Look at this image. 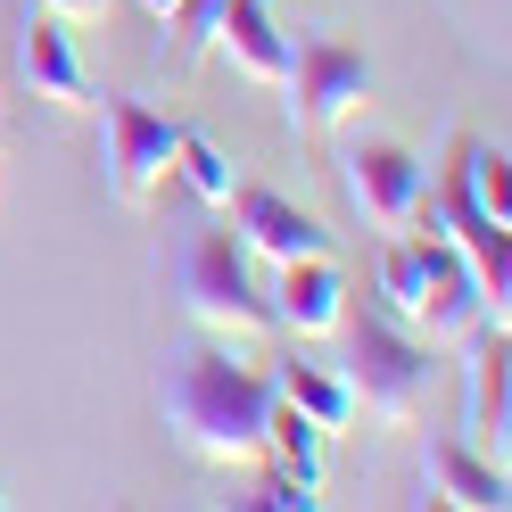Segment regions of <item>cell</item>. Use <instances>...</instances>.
Returning a JSON list of instances; mask_svg holds the SVG:
<instances>
[{
	"instance_id": "6da1fadb",
	"label": "cell",
	"mask_w": 512,
	"mask_h": 512,
	"mask_svg": "<svg viewBox=\"0 0 512 512\" xmlns=\"http://www.w3.org/2000/svg\"><path fill=\"white\" fill-rule=\"evenodd\" d=\"M157 405H166V430L199 463H256L265 455L273 372H256L232 339H190L174 347L166 380H157Z\"/></svg>"
},
{
	"instance_id": "7a4b0ae2",
	"label": "cell",
	"mask_w": 512,
	"mask_h": 512,
	"mask_svg": "<svg viewBox=\"0 0 512 512\" xmlns=\"http://www.w3.org/2000/svg\"><path fill=\"white\" fill-rule=\"evenodd\" d=\"M174 298L190 323H207L215 339H265L273 331V298L256 281V256L240 248L232 223H190L174 248Z\"/></svg>"
},
{
	"instance_id": "3957f363",
	"label": "cell",
	"mask_w": 512,
	"mask_h": 512,
	"mask_svg": "<svg viewBox=\"0 0 512 512\" xmlns=\"http://www.w3.org/2000/svg\"><path fill=\"white\" fill-rule=\"evenodd\" d=\"M339 331H347V389H356V405H372L380 422H413L438 389L430 339L397 331L389 314H364V323H339Z\"/></svg>"
},
{
	"instance_id": "277c9868",
	"label": "cell",
	"mask_w": 512,
	"mask_h": 512,
	"mask_svg": "<svg viewBox=\"0 0 512 512\" xmlns=\"http://www.w3.org/2000/svg\"><path fill=\"white\" fill-rule=\"evenodd\" d=\"M281 91H290V124L298 133H331L339 116H356L372 100V58L347 50L339 34H306V42H290Z\"/></svg>"
},
{
	"instance_id": "5b68a950",
	"label": "cell",
	"mask_w": 512,
	"mask_h": 512,
	"mask_svg": "<svg viewBox=\"0 0 512 512\" xmlns=\"http://www.w3.org/2000/svg\"><path fill=\"white\" fill-rule=\"evenodd\" d=\"M339 166H347V199H356V215L372 223V232H405V223L430 207V166H422V149H405V141H389V133L356 141Z\"/></svg>"
},
{
	"instance_id": "8992f818",
	"label": "cell",
	"mask_w": 512,
	"mask_h": 512,
	"mask_svg": "<svg viewBox=\"0 0 512 512\" xmlns=\"http://www.w3.org/2000/svg\"><path fill=\"white\" fill-rule=\"evenodd\" d=\"M91 108H100V124H108V190H116V207H149L157 182L174 174L182 124L141 108V100H91Z\"/></svg>"
},
{
	"instance_id": "52a82bcc",
	"label": "cell",
	"mask_w": 512,
	"mask_h": 512,
	"mask_svg": "<svg viewBox=\"0 0 512 512\" xmlns=\"http://www.w3.org/2000/svg\"><path fill=\"white\" fill-rule=\"evenodd\" d=\"M223 207H232V232H240V248L256 256V265H290V256H323V248H331L323 223H314L298 199L265 190V182H240Z\"/></svg>"
},
{
	"instance_id": "ba28073f",
	"label": "cell",
	"mask_w": 512,
	"mask_h": 512,
	"mask_svg": "<svg viewBox=\"0 0 512 512\" xmlns=\"http://www.w3.org/2000/svg\"><path fill=\"white\" fill-rule=\"evenodd\" d=\"M17 83L34 91V100H50V108H91V67H83V50H75V34H67L58 9L25 17V34H17Z\"/></svg>"
},
{
	"instance_id": "9c48e42d",
	"label": "cell",
	"mask_w": 512,
	"mask_h": 512,
	"mask_svg": "<svg viewBox=\"0 0 512 512\" xmlns=\"http://www.w3.org/2000/svg\"><path fill=\"white\" fill-rule=\"evenodd\" d=\"M273 331H298V339H331L347 323V281L331 265V248L323 256H290V265H273Z\"/></svg>"
},
{
	"instance_id": "30bf717a",
	"label": "cell",
	"mask_w": 512,
	"mask_h": 512,
	"mask_svg": "<svg viewBox=\"0 0 512 512\" xmlns=\"http://www.w3.org/2000/svg\"><path fill=\"white\" fill-rule=\"evenodd\" d=\"M504 331L479 323L471 331V356H463V438L479 446V455L504 463V422H512V380H504Z\"/></svg>"
},
{
	"instance_id": "8fae6325",
	"label": "cell",
	"mask_w": 512,
	"mask_h": 512,
	"mask_svg": "<svg viewBox=\"0 0 512 512\" xmlns=\"http://www.w3.org/2000/svg\"><path fill=\"white\" fill-rule=\"evenodd\" d=\"M422 471H430V496L463 504V512H504V504H512L504 463L479 455L471 438H430V446H422Z\"/></svg>"
},
{
	"instance_id": "7c38bea8",
	"label": "cell",
	"mask_w": 512,
	"mask_h": 512,
	"mask_svg": "<svg viewBox=\"0 0 512 512\" xmlns=\"http://www.w3.org/2000/svg\"><path fill=\"white\" fill-rule=\"evenodd\" d=\"M207 50H232V67L256 75V83H281V75H290V34H281V17L265 9V0H223Z\"/></svg>"
},
{
	"instance_id": "4fadbf2b",
	"label": "cell",
	"mask_w": 512,
	"mask_h": 512,
	"mask_svg": "<svg viewBox=\"0 0 512 512\" xmlns=\"http://www.w3.org/2000/svg\"><path fill=\"white\" fill-rule=\"evenodd\" d=\"M273 389L290 397V405H298V413H306V422L323 430V438H339V430L364 413V405H356V389H347V372H331V364H306V356H290V364H281V372H273Z\"/></svg>"
},
{
	"instance_id": "5bb4252c",
	"label": "cell",
	"mask_w": 512,
	"mask_h": 512,
	"mask_svg": "<svg viewBox=\"0 0 512 512\" xmlns=\"http://www.w3.org/2000/svg\"><path fill=\"white\" fill-rule=\"evenodd\" d=\"M265 455H273L281 471H298L306 488H323V430H314L281 389H273V405H265Z\"/></svg>"
},
{
	"instance_id": "9a60e30c",
	"label": "cell",
	"mask_w": 512,
	"mask_h": 512,
	"mask_svg": "<svg viewBox=\"0 0 512 512\" xmlns=\"http://www.w3.org/2000/svg\"><path fill=\"white\" fill-rule=\"evenodd\" d=\"M174 174L190 182V199H207V207H223V199L240 190V166H232L207 133H190V124H182V141H174Z\"/></svg>"
},
{
	"instance_id": "2e32d148",
	"label": "cell",
	"mask_w": 512,
	"mask_h": 512,
	"mask_svg": "<svg viewBox=\"0 0 512 512\" xmlns=\"http://www.w3.org/2000/svg\"><path fill=\"white\" fill-rule=\"evenodd\" d=\"M256 504H265V512H314V488H306V479L298 471H265V488H256Z\"/></svg>"
},
{
	"instance_id": "e0dca14e",
	"label": "cell",
	"mask_w": 512,
	"mask_h": 512,
	"mask_svg": "<svg viewBox=\"0 0 512 512\" xmlns=\"http://www.w3.org/2000/svg\"><path fill=\"white\" fill-rule=\"evenodd\" d=\"M42 9H58V17H108L116 0H42Z\"/></svg>"
},
{
	"instance_id": "ac0fdd59",
	"label": "cell",
	"mask_w": 512,
	"mask_h": 512,
	"mask_svg": "<svg viewBox=\"0 0 512 512\" xmlns=\"http://www.w3.org/2000/svg\"><path fill=\"white\" fill-rule=\"evenodd\" d=\"M141 9H149V17H157V25H166V17H174V9H182V0H141Z\"/></svg>"
}]
</instances>
